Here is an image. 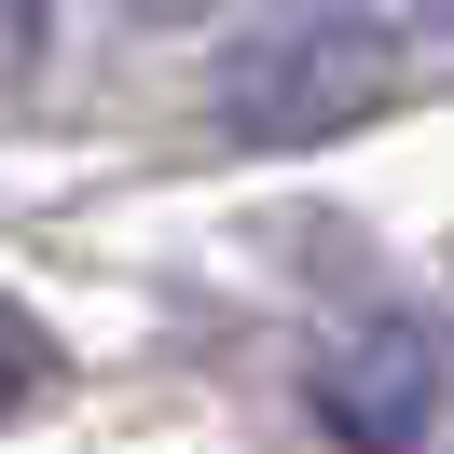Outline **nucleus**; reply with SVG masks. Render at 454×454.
Segmentation results:
<instances>
[{
    "label": "nucleus",
    "mask_w": 454,
    "mask_h": 454,
    "mask_svg": "<svg viewBox=\"0 0 454 454\" xmlns=\"http://www.w3.org/2000/svg\"><path fill=\"white\" fill-rule=\"evenodd\" d=\"M386 97H399V42L372 28V14H262L221 56L207 111L248 152H317V138H344V124H372Z\"/></svg>",
    "instance_id": "nucleus-1"
},
{
    "label": "nucleus",
    "mask_w": 454,
    "mask_h": 454,
    "mask_svg": "<svg viewBox=\"0 0 454 454\" xmlns=\"http://www.w3.org/2000/svg\"><path fill=\"white\" fill-rule=\"evenodd\" d=\"M42 372H56L42 317H14V303H0V413H14V399H42Z\"/></svg>",
    "instance_id": "nucleus-3"
},
{
    "label": "nucleus",
    "mask_w": 454,
    "mask_h": 454,
    "mask_svg": "<svg viewBox=\"0 0 454 454\" xmlns=\"http://www.w3.org/2000/svg\"><path fill=\"white\" fill-rule=\"evenodd\" d=\"M303 386H317V427H331L344 454H413L427 413H441V331H427V317H372Z\"/></svg>",
    "instance_id": "nucleus-2"
},
{
    "label": "nucleus",
    "mask_w": 454,
    "mask_h": 454,
    "mask_svg": "<svg viewBox=\"0 0 454 454\" xmlns=\"http://www.w3.org/2000/svg\"><path fill=\"white\" fill-rule=\"evenodd\" d=\"M28 56H42V0H0V83H14Z\"/></svg>",
    "instance_id": "nucleus-4"
},
{
    "label": "nucleus",
    "mask_w": 454,
    "mask_h": 454,
    "mask_svg": "<svg viewBox=\"0 0 454 454\" xmlns=\"http://www.w3.org/2000/svg\"><path fill=\"white\" fill-rule=\"evenodd\" d=\"M138 14H207V0H138Z\"/></svg>",
    "instance_id": "nucleus-5"
},
{
    "label": "nucleus",
    "mask_w": 454,
    "mask_h": 454,
    "mask_svg": "<svg viewBox=\"0 0 454 454\" xmlns=\"http://www.w3.org/2000/svg\"><path fill=\"white\" fill-rule=\"evenodd\" d=\"M441 14H454V0H441Z\"/></svg>",
    "instance_id": "nucleus-6"
}]
</instances>
